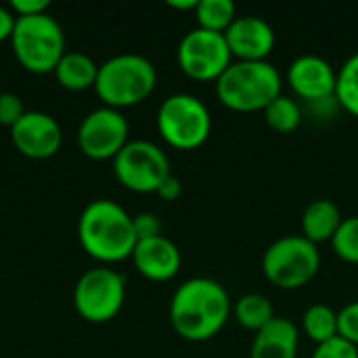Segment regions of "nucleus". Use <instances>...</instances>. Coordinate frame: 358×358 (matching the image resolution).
<instances>
[{
    "label": "nucleus",
    "instance_id": "1",
    "mask_svg": "<svg viewBox=\"0 0 358 358\" xmlns=\"http://www.w3.org/2000/svg\"><path fill=\"white\" fill-rule=\"evenodd\" d=\"M233 315V302L224 285L208 277H195L178 285L170 300V323L187 342L216 338Z\"/></svg>",
    "mask_w": 358,
    "mask_h": 358
},
{
    "label": "nucleus",
    "instance_id": "2",
    "mask_svg": "<svg viewBox=\"0 0 358 358\" xmlns=\"http://www.w3.org/2000/svg\"><path fill=\"white\" fill-rule=\"evenodd\" d=\"M78 239L84 252L103 264H115L132 258L138 243L132 216L111 199H94L82 210L78 220Z\"/></svg>",
    "mask_w": 358,
    "mask_h": 358
},
{
    "label": "nucleus",
    "instance_id": "3",
    "mask_svg": "<svg viewBox=\"0 0 358 358\" xmlns=\"http://www.w3.org/2000/svg\"><path fill=\"white\" fill-rule=\"evenodd\" d=\"M283 94V78L271 61H233L216 80V99L231 111H264Z\"/></svg>",
    "mask_w": 358,
    "mask_h": 358
},
{
    "label": "nucleus",
    "instance_id": "4",
    "mask_svg": "<svg viewBox=\"0 0 358 358\" xmlns=\"http://www.w3.org/2000/svg\"><path fill=\"white\" fill-rule=\"evenodd\" d=\"M155 65L143 55L124 52L99 65L94 92L105 107L122 111L149 99L155 90Z\"/></svg>",
    "mask_w": 358,
    "mask_h": 358
},
{
    "label": "nucleus",
    "instance_id": "5",
    "mask_svg": "<svg viewBox=\"0 0 358 358\" xmlns=\"http://www.w3.org/2000/svg\"><path fill=\"white\" fill-rule=\"evenodd\" d=\"M13 52L23 69L31 73L55 71L65 50V31L48 13L17 17L10 36Z\"/></svg>",
    "mask_w": 358,
    "mask_h": 358
},
{
    "label": "nucleus",
    "instance_id": "6",
    "mask_svg": "<svg viewBox=\"0 0 358 358\" xmlns=\"http://www.w3.org/2000/svg\"><path fill=\"white\" fill-rule=\"evenodd\" d=\"M159 136L178 151H193L206 145L212 134V113L208 105L189 92L170 94L157 109Z\"/></svg>",
    "mask_w": 358,
    "mask_h": 358
},
{
    "label": "nucleus",
    "instance_id": "7",
    "mask_svg": "<svg viewBox=\"0 0 358 358\" xmlns=\"http://www.w3.org/2000/svg\"><path fill=\"white\" fill-rule=\"evenodd\" d=\"M321 268L319 245L302 235H285L271 243L262 256L264 277L279 289H300L308 285Z\"/></svg>",
    "mask_w": 358,
    "mask_h": 358
},
{
    "label": "nucleus",
    "instance_id": "8",
    "mask_svg": "<svg viewBox=\"0 0 358 358\" xmlns=\"http://www.w3.org/2000/svg\"><path fill=\"white\" fill-rule=\"evenodd\" d=\"M126 302V279L109 268L99 266L86 271L73 287L76 313L88 323H109Z\"/></svg>",
    "mask_w": 358,
    "mask_h": 358
},
{
    "label": "nucleus",
    "instance_id": "9",
    "mask_svg": "<svg viewBox=\"0 0 358 358\" xmlns=\"http://www.w3.org/2000/svg\"><path fill=\"white\" fill-rule=\"evenodd\" d=\"M113 174L120 185L134 193H157L170 176V159L151 141H128L113 159Z\"/></svg>",
    "mask_w": 358,
    "mask_h": 358
},
{
    "label": "nucleus",
    "instance_id": "10",
    "mask_svg": "<svg viewBox=\"0 0 358 358\" xmlns=\"http://www.w3.org/2000/svg\"><path fill=\"white\" fill-rule=\"evenodd\" d=\"M176 61L182 73L195 82H216L233 63L224 34L195 27L178 44Z\"/></svg>",
    "mask_w": 358,
    "mask_h": 358
},
{
    "label": "nucleus",
    "instance_id": "11",
    "mask_svg": "<svg viewBox=\"0 0 358 358\" xmlns=\"http://www.w3.org/2000/svg\"><path fill=\"white\" fill-rule=\"evenodd\" d=\"M128 134L130 126L126 115L103 105L82 120L78 128V147L90 159H115V155L128 145Z\"/></svg>",
    "mask_w": 358,
    "mask_h": 358
},
{
    "label": "nucleus",
    "instance_id": "12",
    "mask_svg": "<svg viewBox=\"0 0 358 358\" xmlns=\"http://www.w3.org/2000/svg\"><path fill=\"white\" fill-rule=\"evenodd\" d=\"M15 149L29 159L52 157L63 143L59 122L44 111H25V115L10 128Z\"/></svg>",
    "mask_w": 358,
    "mask_h": 358
},
{
    "label": "nucleus",
    "instance_id": "13",
    "mask_svg": "<svg viewBox=\"0 0 358 358\" xmlns=\"http://www.w3.org/2000/svg\"><path fill=\"white\" fill-rule=\"evenodd\" d=\"M224 40L233 61H268V55L277 44V34L262 17L237 15V19L224 31Z\"/></svg>",
    "mask_w": 358,
    "mask_h": 358
},
{
    "label": "nucleus",
    "instance_id": "14",
    "mask_svg": "<svg viewBox=\"0 0 358 358\" xmlns=\"http://www.w3.org/2000/svg\"><path fill=\"white\" fill-rule=\"evenodd\" d=\"M338 71L329 61L317 55H302L287 67V84L302 101L317 103L336 96Z\"/></svg>",
    "mask_w": 358,
    "mask_h": 358
},
{
    "label": "nucleus",
    "instance_id": "15",
    "mask_svg": "<svg viewBox=\"0 0 358 358\" xmlns=\"http://www.w3.org/2000/svg\"><path fill=\"white\" fill-rule=\"evenodd\" d=\"M132 262H134V268L145 279L164 283L178 275L182 266V256L174 241L159 235V237L138 241L132 252Z\"/></svg>",
    "mask_w": 358,
    "mask_h": 358
},
{
    "label": "nucleus",
    "instance_id": "16",
    "mask_svg": "<svg viewBox=\"0 0 358 358\" xmlns=\"http://www.w3.org/2000/svg\"><path fill=\"white\" fill-rule=\"evenodd\" d=\"M300 329L285 317H275L254 336L250 358H298Z\"/></svg>",
    "mask_w": 358,
    "mask_h": 358
},
{
    "label": "nucleus",
    "instance_id": "17",
    "mask_svg": "<svg viewBox=\"0 0 358 358\" xmlns=\"http://www.w3.org/2000/svg\"><path fill=\"white\" fill-rule=\"evenodd\" d=\"M342 220L344 216L331 199H317L302 214V220H300L302 237H306L315 245L327 243V241L331 243Z\"/></svg>",
    "mask_w": 358,
    "mask_h": 358
},
{
    "label": "nucleus",
    "instance_id": "18",
    "mask_svg": "<svg viewBox=\"0 0 358 358\" xmlns=\"http://www.w3.org/2000/svg\"><path fill=\"white\" fill-rule=\"evenodd\" d=\"M52 73L65 90L82 92L94 88L99 65L84 52H65Z\"/></svg>",
    "mask_w": 358,
    "mask_h": 358
},
{
    "label": "nucleus",
    "instance_id": "19",
    "mask_svg": "<svg viewBox=\"0 0 358 358\" xmlns=\"http://www.w3.org/2000/svg\"><path fill=\"white\" fill-rule=\"evenodd\" d=\"M233 317L235 321L248 329L258 334L260 329H264L277 315L273 308V302L262 296V294H245L241 296L235 304H233Z\"/></svg>",
    "mask_w": 358,
    "mask_h": 358
},
{
    "label": "nucleus",
    "instance_id": "20",
    "mask_svg": "<svg viewBox=\"0 0 358 358\" xmlns=\"http://www.w3.org/2000/svg\"><path fill=\"white\" fill-rule=\"evenodd\" d=\"M193 13L197 19V27L216 34H224L237 19V6L231 0H199Z\"/></svg>",
    "mask_w": 358,
    "mask_h": 358
},
{
    "label": "nucleus",
    "instance_id": "21",
    "mask_svg": "<svg viewBox=\"0 0 358 358\" xmlns=\"http://www.w3.org/2000/svg\"><path fill=\"white\" fill-rule=\"evenodd\" d=\"M264 122L268 124L271 130L279 132V134H292L300 128L302 124V107L296 99L292 96H277L264 111Z\"/></svg>",
    "mask_w": 358,
    "mask_h": 358
},
{
    "label": "nucleus",
    "instance_id": "22",
    "mask_svg": "<svg viewBox=\"0 0 358 358\" xmlns=\"http://www.w3.org/2000/svg\"><path fill=\"white\" fill-rule=\"evenodd\" d=\"M304 334L319 346L334 338H338V313L325 304H315L306 308L302 317Z\"/></svg>",
    "mask_w": 358,
    "mask_h": 358
},
{
    "label": "nucleus",
    "instance_id": "23",
    "mask_svg": "<svg viewBox=\"0 0 358 358\" xmlns=\"http://www.w3.org/2000/svg\"><path fill=\"white\" fill-rule=\"evenodd\" d=\"M336 101L346 113L358 117V52L348 57L338 69Z\"/></svg>",
    "mask_w": 358,
    "mask_h": 358
},
{
    "label": "nucleus",
    "instance_id": "24",
    "mask_svg": "<svg viewBox=\"0 0 358 358\" xmlns=\"http://www.w3.org/2000/svg\"><path fill=\"white\" fill-rule=\"evenodd\" d=\"M336 256L348 264H358V216L344 218L331 239Z\"/></svg>",
    "mask_w": 358,
    "mask_h": 358
},
{
    "label": "nucleus",
    "instance_id": "25",
    "mask_svg": "<svg viewBox=\"0 0 358 358\" xmlns=\"http://www.w3.org/2000/svg\"><path fill=\"white\" fill-rule=\"evenodd\" d=\"M338 336L358 348V300L338 313Z\"/></svg>",
    "mask_w": 358,
    "mask_h": 358
},
{
    "label": "nucleus",
    "instance_id": "26",
    "mask_svg": "<svg viewBox=\"0 0 358 358\" xmlns=\"http://www.w3.org/2000/svg\"><path fill=\"white\" fill-rule=\"evenodd\" d=\"M25 115L23 101L13 92H0V126L13 128Z\"/></svg>",
    "mask_w": 358,
    "mask_h": 358
},
{
    "label": "nucleus",
    "instance_id": "27",
    "mask_svg": "<svg viewBox=\"0 0 358 358\" xmlns=\"http://www.w3.org/2000/svg\"><path fill=\"white\" fill-rule=\"evenodd\" d=\"M313 358H358V348L338 336L325 344H319L313 352Z\"/></svg>",
    "mask_w": 358,
    "mask_h": 358
},
{
    "label": "nucleus",
    "instance_id": "28",
    "mask_svg": "<svg viewBox=\"0 0 358 358\" xmlns=\"http://www.w3.org/2000/svg\"><path fill=\"white\" fill-rule=\"evenodd\" d=\"M132 222H134V233H136V239L138 241L162 235V222L151 212H141V214L132 216Z\"/></svg>",
    "mask_w": 358,
    "mask_h": 358
},
{
    "label": "nucleus",
    "instance_id": "29",
    "mask_svg": "<svg viewBox=\"0 0 358 358\" xmlns=\"http://www.w3.org/2000/svg\"><path fill=\"white\" fill-rule=\"evenodd\" d=\"M50 2L48 0H13L10 10L15 17H31V15H42L48 13Z\"/></svg>",
    "mask_w": 358,
    "mask_h": 358
},
{
    "label": "nucleus",
    "instance_id": "30",
    "mask_svg": "<svg viewBox=\"0 0 358 358\" xmlns=\"http://www.w3.org/2000/svg\"><path fill=\"white\" fill-rule=\"evenodd\" d=\"M180 193H182V185H180V180L176 178V176H168L166 180H164V185L157 189V193L155 195H159L164 201H176L178 197H180Z\"/></svg>",
    "mask_w": 358,
    "mask_h": 358
},
{
    "label": "nucleus",
    "instance_id": "31",
    "mask_svg": "<svg viewBox=\"0 0 358 358\" xmlns=\"http://www.w3.org/2000/svg\"><path fill=\"white\" fill-rule=\"evenodd\" d=\"M15 21H17V17L13 15V10L6 6H0V42L10 40L13 29H15Z\"/></svg>",
    "mask_w": 358,
    "mask_h": 358
},
{
    "label": "nucleus",
    "instance_id": "32",
    "mask_svg": "<svg viewBox=\"0 0 358 358\" xmlns=\"http://www.w3.org/2000/svg\"><path fill=\"white\" fill-rule=\"evenodd\" d=\"M199 0H168V6L174 10H195Z\"/></svg>",
    "mask_w": 358,
    "mask_h": 358
}]
</instances>
